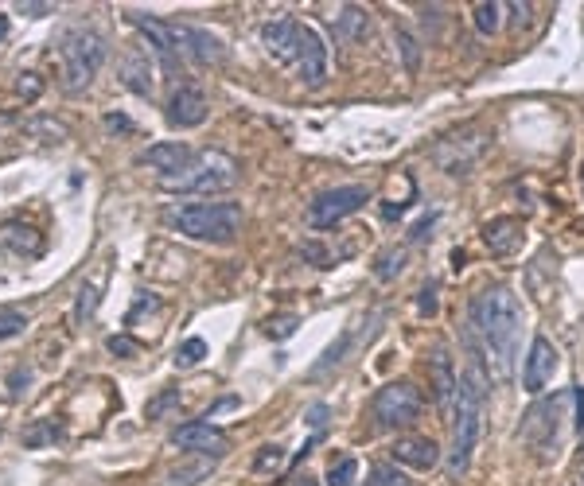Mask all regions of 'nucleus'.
Masks as SVG:
<instances>
[{
    "mask_svg": "<svg viewBox=\"0 0 584 486\" xmlns=\"http://www.w3.org/2000/svg\"><path fill=\"white\" fill-rule=\"evenodd\" d=\"M468 319H472V331L483 343L487 370L495 374V382H511L518 339H522V304H518V296L507 284H491L472 300Z\"/></svg>",
    "mask_w": 584,
    "mask_h": 486,
    "instance_id": "nucleus-1",
    "label": "nucleus"
},
{
    "mask_svg": "<svg viewBox=\"0 0 584 486\" xmlns=\"http://www.w3.org/2000/svg\"><path fill=\"white\" fill-rule=\"evenodd\" d=\"M160 218L168 230H176L191 242L230 245L242 234V207L238 203H180V207H168Z\"/></svg>",
    "mask_w": 584,
    "mask_h": 486,
    "instance_id": "nucleus-2",
    "label": "nucleus"
},
{
    "mask_svg": "<svg viewBox=\"0 0 584 486\" xmlns=\"http://www.w3.org/2000/svg\"><path fill=\"white\" fill-rule=\"evenodd\" d=\"M234 183H238V164L226 152H199L183 172L160 179L168 195H219Z\"/></svg>",
    "mask_w": 584,
    "mask_h": 486,
    "instance_id": "nucleus-3",
    "label": "nucleus"
},
{
    "mask_svg": "<svg viewBox=\"0 0 584 486\" xmlns=\"http://www.w3.org/2000/svg\"><path fill=\"white\" fill-rule=\"evenodd\" d=\"M106 55H110L106 39H102L98 32H90V28H74V32L63 35V43H59L63 90H67V94L86 90V86L98 78V70H102V63H106Z\"/></svg>",
    "mask_w": 584,
    "mask_h": 486,
    "instance_id": "nucleus-4",
    "label": "nucleus"
},
{
    "mask_svg": "<svg viewBox=\"0 0 584 486\" xmlns=\"http://www.w3.org/2000/svg\"><path fill=\"white\" fill-rule=\"evenodd\" d=\"M370 417L382 432H398L409 428L413 420L421 417V389L413 382H390L374 393V405H370Z\"/></svg>",
    "mask_w": 584,
    "mask_h": 486,
    "instance_id": "nucleus-5",
    "label": "nucleus"
},
{
    "mask_svg": "<svg viewBox=\"0 0 584 486\" xmlns=\"http://www.w3.org/2000/svg\"><path fill=\"white\" fill-rule=\"evenodd\" d=\"M573 405V389L557 393L553 401H538L526 417H522V440L534 452H553L561 444V424H565V409Z\"/></svg>",
    "mask_w": 584,
    "mask_h": 486,
    "instance_id": "nucleus-6",
    "label": "nucleus"
},
{
    "mask_svg": "<svg viewBox=\"0 0 584 486\" xmlns=\"http://www.w3.org/2000/svg\"><path fill=\"white\" fill-rule=\"evenodd\" d=\"M366 203H370V191L359 187V183H351V187H331V191L316 195V199L308 203V226H312V230H331V226H339L343 218L359 214Z\"/></svg>",
    "mask_w": 584,
    "mask_h": 486,
    "instance_id": "nucleus-7",
    "label": "nucleus"
},
{
    "mask_svg": "<svg viewBox=\"0 0 584 486\" xmlns=\"http://www.w3.org/2000/svg\"><path fill=\"white\" fill-rule=\"evenodd\" d=\"M172 448L191 455H207V459H222L226 448H230V440H226V432L215 428L211 420H187V424H180L172 432Z\"/></svg>",
    "mask_w": 584,
    "mask_h": 486,
    "instance_id": "nucleus-8",
    "label": "nucleus"
},
{
    "mask_svg": "<svg viewBox=\"0 0 584 486\" xmlns=\"http://www.w3.org/2000/svg\"><path fill=\"white\" fill-rule=\"evenodd\" d=\"M207 113H211L207 94H203L199 86H191V82L176 86V90L168 94V102H164V117H168L172 129H199V125L207 121Z\"/></svg>",
    "mask_w": 584,
    "mask_h": 486,
    "instance_id": "nucleus-9",
    "label": "nucleus"
},
{
    "mask_svg": "<svg viewBox=\"0 0 584 486\" xmlns=\"http://www.w3.org/2000/svg\"><path fill=\"white\" fill-rule=\"evenodd\" d=\"M172 43H176V55H187L203 67H219L226 59V47H222L219 35L203 32V28H191V24H172Z\"/></svg>",
    "mask_w": 584,
    "mask_h": 486,
    "instance_id": "nucleus-10",
    "label": "nucleus"
},
{
    "mask_svg": "<svg viewBox=\"0 0 584 486\" xmlns=\"http://www.w3.org/2000/svg\"><path fill=\"white\" fill-rule=\"evenodd\" d=\"M296 74L308 82V86H320L328 78V47L316 28L300 24V35H296V59H292Z\"/></svg>",
    "mask_w": 584,
    "mask_h": 486,
    "instance_id": "nucleus-11",
    "label": "nucleus"
},
{
    "mask_svg": "<svg viewBox=\"0 0 584 486\" xmlns=\"http://www.w3.org/2000/svg\"><path fill=\"white\" fill-rule=\"evenodd\" d=\"M557 362H561L557 347L549 343L546 335H534L530 354H526V370H522V389L538 397V393H542V389L553 382V374H557Z\"/></svg>",
    "mask_w": 584,
    "mask_h": 486,
    "instance_id": "nucleus-12",
    "label": "nucleus"
},
{
    "mask_svg": "<svg viewBox=\"0 0 584 486\" xmlns=\"http://www.w3.org/2000/svg\"><path fill=\"white\" fill-rule=\"evenodd\" d=\"M429 382H433V397H437L440 413L444 417H456V397H460V378H456V366L448 358V350L433 347V358H429Z\"/></svg>",
    "mask_w": 584,
    "mask_h": 486,
    "instance_id": "nucleus-13",
    "label": "nucleus"
},
{
    "mask_svg": "<svg viewBox=\"0 0 584 486\" xmlns=\"http://www.w3.org/2000/svg\"><path fill=\"white\" fill-rule=\"evenodd\" d=\"M526 242V226L514 214H499L491 222H483V245L491 249V257H511Z\"/></svg>",
    "mask_w": 584,
    "mask_h": 486,
    "instance_id": "nucleus-14",
    "label": "nucleus"
},
{
    "mask_svg": "<svg viewBox=\"0 0 584 486\" xmlns=\"http://www.w3.org/2000/svg\"><path fill=\"white\" fill-rule=\"evenodd\" d=\"M390 455H394V463L413 467V471H433L440 463L437 440H429V436H398Z\"/></svg>",
    "mask_w": 584,
    "mask_h": 486,
    "instance_id": "nucleus-15",
    "label": "nucleus"
},
{
    "mask_svg": "<svg viewBox=\"0 0 584 486\" xmlns=\"http://www.w3.org/2000/svg\"><path fill=\"white\" fill-rule=\"evenodd\" d=\"M145 168H152V172H164V175H176L183 172L191 160H195V152L183 144V140H160V144H152V148H145L141 156H137Z\"/></svg>",
    "mask_w": 584,
    "mask_h": 486,
    "instance_id": "nucleus-16",
    "label": "nucleus"
},
{
    "mask_svg": "<svg viewBox=\"0 0 584 486\" xmlns=\"http://www.w3.org/2000/svg\"><path fill=\"white\" fill-rule=\"evenodd\" d=\"M296 35H300V20L281 16V20H269V24L261 28V43H265V51H269L277 63H292V59H296Z\"/></svg>",
    "mask_w": 584,
    "mask_h": 486,
    "instance_id": "nucleus-17",
    "label": "nucleus"
},
{
    "mask_svg": "<svg viewBox=\"0 0 584 486\" xmlns=\"http://www.w3.org/2000/svg\"><path fill=\"white\" fill-rule=\"evenodd\" d=\"M121 82H125V90H133L137 98H148L152 94V59H148L145 47H129L125 51V59H121Z\"/></svg>",
    "mask_w": 584,
    "mask_h": 486,
    "instance_id": "nucleus-18",
    "label": "nucleus"
},
{
    "mask_svg": "<svg viewBox=\"0 0 584 486\" xmlns=\"http://www.w3.org/2000/svg\"><path fill=\"white\" fill-rule=\"evenodd\" d=\"M339 28L351 43H363V39H370V16L363 8H343L339 12Z\"/></svg>",
    "mask_w": 584,
    "mask_h": 486,
    "instance_id": "nucleus-19",
    "label": "nucleus"
},
{
    "mask_svg": "<svg viewBox=\"0 0 584 486\" xmlns=\"http://www.w3.org/2000/svg\"><path fill=\"white\" fill-rule=\"evenodd\" d=\"M355 479H359V459H355V455L331 459L328 475H324V483L328 486H355Z\"/></svg>",
    "mask_w": 584,
    "mask_h": 486,
    "instance_id": "nucleus-20",
    "label": "nucleus"
},
{
    "mask_svg": "<svg viewBox=\"0 0 584 486\" xmlns=\"http://www.w3.org/2000/svg\"><path fill=\"white\" fill-rule=\"evenodd\" d=\"M402 269H405V249H398V245H390V249H382L374 257V277L378 280H394Z\"/></svg>",
    "mask_w": 584,
    "mask_h": 486,
    "instance_id": "nucleus-21",
    "label": "nucleus"
},
{
    "mask_svg": "<svg viewBox=\"0 0 584 486\" xmlns=\"http://www.w3.org/2000/svg\"><path fill=\"white\" fill-rule=\"evenodd\" d=\"M475 28L479 35H495L503 28V4H475Z\"/></svg>",
    "mask_w": 584,
    "mask_h": 486,
    "instance_id": "nucleus-22",
    "label": "nucleus"
},
{
    "mask_svg": "<svg viewBox=\"0 0 584 486\" xmlns=\"http://www.w3.org/2000/svg\"><path fill=\"white\" fill-rule=\"evenodd\" d=\"M59 440V424L55 420H36L32 428H24V444L28 448H47Z\"/></svg>",
    "mask_w": 584,
    "mask_h": 486,
    "instance_id": "nucleus-23",
    "label": "nucleus"
},
{
    "mask_svg": "<svg viewBox=\"0 0 584 486\" xmlns=\"http://www.w3.org/2000/svg\"><path fill=\"white\" fill-rule=\"evenodd\" d=\"M366 486H409V479H405L394 463H374L366 471Z\"/></svg>",
    "mask_w": 584,
    "mask_h": 486,
    "instance_id": "nucleus-24",
    "label": "nucleus"
},
{
    "mask_svg": "<svg viewBox=\"0 0 584 486\" xmlns=\"http://www.w3.org/2000/svg\"><path fill=\"white\" fill-rule=\"evenodd\" d=\"M172 409H180V389H164L160 397H152V401L145 405V417L160 420L164 413H172Z\"/></svg>",
    "mask_w": 584,
    "mask_h": 486,
    "instance_id": "nucleus-25",
    "label": "nucleus"
},
{
    "mask_svg": "<svg viewBox=\"0 0 584 486\" xmlns=\"http://www.w3.org/2000/svg\"><path fill=\"white\" fill-rule=\"evenodd\" d=\"M203 358H207V343H203V339H187V343L176 350V366H183V370L199 366Z\"/></svg>",
    "mask_w": 584,
    "mask_h": 486,
    "instance_id": "nucleus-26",
    "label": "nucleus"
},
{
    "mask_svg": "<svg viewBox=\"0 0 584 486\" xmlns=\"http://www.w3.org/2000/svg\"><path fill=\"white\" fill-rule=\"evenodd\" d=\"M28 327V315L16 308H0V339H16Z\"/></svg>",
    "mask_w": 584,
    "mask_h": 486,
    "instance_id": "nucleus-27",
    "label": "nucleus"
},
{
    "mask_svg": "<svg viewBox=\"0 0 584 486\" xmlns=\"http://www.w3.org/2000/svg\"><path fill=\"white\" fill-rule=\"evenodd\" d=\"M207 463H199V467H187V471H172V475H164V486H195L199 479H207Z\"/></svg>",
    "mask_w": 584,
    "mask_h": 486,
    "instance_id": "nucleus-28",
    "label": "nucleus"
},
{
    "mask_svg": "<svg viewBox=\"0 0 584 486\" xmlns=\"http://www.w3.org/2000/svg\"><path fill=\"white\" fill-rule=\"evenodd\" d=\"M296 323H300L296 315H277V319L265 323V335H269V339H289L292 331H296Z\"/></svg>",
    "mask_w": 584,
    "mask_h": 486,
    "instance_id": "nucleus-29",
    "label": "nucleus"
},
{
    "mask_svg": "<svg viewBox=\"0 0 584 486\" xmlns=\"http://www.w3.org/2000/svg\"><path fill=\"white\" fill-rule=\"evenodd\" d=\"M106 350H110L113 358H137V343H133V339H129V335H110V339H106Z\"/></svg>",
    "mask_w": 584,
    "mask_h": 486,
    "instance_id": "nucleus-30",
    "label": "nucleus"
},
{
    "mask_svg": "<svg viewBox=\"0 0 584 486\" xmlns=\"http://www.w3.org/2000/svg\"><path fill=\"white\" fill-rule=\"evenodd\" d=\"M398 43H402V55H405V67L409 70H417V63H421V51H417V39H413V35L405 32H398Z\"/></svg>",
    "mask_w": 584,
    "mask_h": 486,
    "instance_id": "nucleus-31",
    "label": "nucleus"
},
{
    "mask_svg": "<svg viewBox=\"0 0 584 486\" xmlns=\"http://www.w3.org/2000/svg\"><path fill=\"white\" fill-rule=\"evenodd\" d=\"M300 253H304L308 261H316V269H331V257H328V249H324V245L304 242V245H300Z\"/></svg>",
    "mask_w": 584,
    "mask_h": 486,
    "instance_id": "nucleus-32",
    "label": "nucleus"
},
{
    "mask_svg": "<svg viewBox=\"0 0 584 486\" xmlns=\"http://www.w3.org/2000/svg\"><path fill=\"white\" fill-rule=\"evenodd\" d=\"M20 94H24L28 102H36L39 94H43V82H39V74H32V70H28V74H20Z\"/></svg>",
    "mask_w": 584,
    "mask_h": 486,
    "instance_id": "nucleus-33",
    "label": "nucleus"
},
{
    "mask_svg": "<svg viewBox=\"0 0 584 486\" xmlns=\"http://www.w3.org/2000/svg\"><path fill=\"white\" fill-rule=\"evenodd\" d=\"M417 308H421V315L437 312V284H425V288H421V300H417Z\"/></svg>",
    "mask_w": 584,
    "mask_h": 486,
    "instance_id": "nucleus-34",
    "label": "nucleus"
},
{
    "mask_svg": "<svg viewBox=\"0 0 584 486\" xmlns=\"http://www.w3.org/2000/svg\"><path fill=\"white\" fill-rule=\"evenodd\" d=\"M573 409H577L573 413V428L584 432V385H573Z\"/></svg>",
    "mask_w": 584,
    "mask_h": 486,
    "instance_id": "nucleus-35",
    "label": "nucleus"
},
{
    "mask_svg": "<svg viewBox=\"0 0 584 486\" xmlns=\"http://www.w3.org/2000/svg\"><path fill=\"white\" fill-rule=\"evenodd\" d=\"M281 463V448H261V455L254 459L257 471H269V467H277Z\"/></svg>",
    "mask_w": 584,
    "mask_h": 486,
    "instance_id": "nucleus-36",
    "label": "nucleus"
},
{
    "mask_svg": "<svg viewBox=\"0 0 584 486\" xmlns=\"http://www.w3.org/2000/svg\"><path fill=\"white\" fill-rule=\"evenodd\" d=\"M94 308H98V292H94V288H86V292H82V300H78V319H82V315H90Z\"/></svg>",
    "mask_w": 584,
    "mask_h": 486,
    "instance_id": "nucleus-37",
    "label": "nucleus"
},
{
    "mask_svg": "<svg viewBox=\"0 0 584 486\" xmlns=\"http://www.w3.org/2000/svg\"><path fill=\"white\" fill-rule=\"evenodd\" d=\"M106 129H110V133H129V129H133V121H129V117H117V113H110V117H106Z\"/></svg>",
    "mask_w": 584,
    "mask_h": 486,
    "instance_id": "nucleus-38",
    "label": "nucleus"
},
{
    "mask_svg": "<svg viewBox=\"0 0 584 486\" xmlns=\"http://www.w3.org/2000/svg\"><path fill=\"white\" fill-rule=\"evenodd\" d=\"M24 16H47V12H55V4H16Z\"/></svg>",
    "mask_w": 584,
    "mask_h": 486,
    "instance_id": "nucleus-39",
    "label": "nucleus"
},
{
    "mask_svg": "<svg viewBox=\"0 0 584 486\" xmlns=\"http://www.w3.org/2000/svg\"><path fill=\"white\" fill-rule=\"evenodd\" d=\"M308 424H312V428H324V424H328V405H316V409L308 413Z\"/></svg>",
    "mask_w": 584,
    "mask_h": 486,
    "instance_id": "nucleus-40",
    "label": "nucleus"
},
{
    "mask_svg": "<svg viewBox=\"0 0 584 486\" xmlns=\"http://www.w3.org/2000/svg\"><path fill=\"white\" fill-rule=\"evenodd\" d=\"M28 382H32V370H16V374H12V393H24L20 385H28Z\"/></svg>",
    "mask_w": 584,
    "mask_h": 486,
    "instance_id": "nucleus-41",
    "label": "nucleus"
},
{
    "mask_svg": "<svg viewBox=\"0 0 584 486\" xmlns=\"http://www.w3.org/2000/svg\"><path fill=\"white\" fill-rule=\"evenodd\" d=\"M292 486H316V479H308V475H300V479H292Z\"/></svg>",
    "mask_w": 584,
    "mask_h": 486,
    "instance_id": "nucleus-42",
    "label": "nucleus"
},
{
    "mask_svg": "<svg viewBox=\"0 0 584 486\" xmlns=\"http://www.w3.org/2000/svg\"><path fill=\"white\" fill-rule=\"evenodd\" d=\"M8 35V16H0V39Z\"/></svg>",
    "mask_w": 584,
    "mask_h": 486,
    "instance_id": "nucleus-43",
    "label": "nucleus"
},
{
    "mask_svg": "<svg viewBox=\"0 0 584 486\" xmlns=\"http://www.w3.org/2000/svg\"><path fill=\"white\" fill-rule=\"evenodd\" d=\"M581 191H584V160H581Z\"/></svg>",
    "mask_w": 584,
    "mask_h": 486,
    "instance_id": "nucleus-44",
    "label": "nucleus"
},
{
    "mask_svg": "<svg viewBox=\"0 0 584 486\" xmlns=\"http://www.w3.org/2000/svg\"><path fill=\"white\" fill-rule=\"evenodd\" d=\"M581 486H584V475H581Z\"/></svg>",
    "mask_w": 584,
    "mask_h": 486,
    "instance_id": "nucleus-45",
    "label": "nucleus"
}]
</instances>
